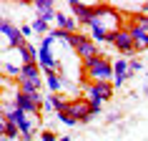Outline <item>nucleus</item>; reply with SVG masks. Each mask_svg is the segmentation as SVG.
<instances>
[{"mask_svg": "<svg viewBox=\"0 0 148 141\" xmlns=\"http://www.w3.org/2000/svg\"><path fill=\"white\" fill-rule=\"evenodd\" d=\"M93 8V20L88 23V30H90V40L95 43H106L110 33H118L123 28V13L108 3H98V5H90Z\"/></svg>", "mask_w": 148, "mask_h": 141, "instance_id": "nucleus-1", "label": "nucleus"}, {"mask_svg": "<svg viewBox=\"0 0 148 141\" xmlns=\"http://www.w3.org/2000/svg\"><path fill=\"white\" fill-rule=\"evenodd\" d=\"M83 70H86L90 83H95V81H113V61L106 58L103 53L83 61Z\"/></svg>", "mask_w": 148, "mask_h": 141, "instance_id": "nucleus-2", "label": "nucleus"}, {"mask_svg": "<svg viewBox=\"0 0 148 141\" xmlns=\"http://www.w3.org/2000/svg\"><path fill=\"white\" fill-rule=\"evenodd\" d=\"M55 40L50 38V35H45V38L38 43V66L40 68L48 70H55V73H60V58H58V53L53 50Z\"/></svg>", "mask_w": 148, "mask_h": 141, "instance_id": "nucleus-3", "label": "nucleus"}, {"mask_svg": "<svg viewBox=\"0 0 148 141\" xmlns=\"http://www.w3.org/2000/svg\"><path fill=\"white\" fill-rule=\"evenodd\" d=\"M70 48L75 50L78 58L88 61V58H93V55H101V48L95 40H90V35H83V33H75L73 38H70Z\"/></svg>", "mask_w": 148, "mask_h": 141, "instance_id": "nucleus-4", "label": "nucleus"}, {"mask_svg": "<svg viewBox=\"0 0 148 141\" xmlns=\"http://www.w3.org/2000/svg\"><path fill=\"white\" fill-rule=\"evenodd\" d=\"M113 93H116V88H113V83L110 81H95V83H88L86 86V98L93 103H106L113 98Z\"/></svg>", "mask_w": 148, "mask_h": 141, "instance_id": "nucleus-5", "label": "nucleus"}, {"mask_svg": "<svg viewBox=\"0 0 148 141\" xmlns=\"http://www.w3.org/2000/svg\"><path fill=\"white\" fill-rule=\"evenodd\" d=\"M106 43H110V46L116 48V50H118L121 55H136V53H138V50H136V46H133L131 33L125 30V28H121L118 33H110Z\"/></svg>", "mask_w": 148, "mask_h": 141, "instance_id": "nucleus-6", "label": "nucleus"}, {"mask_svg": "<svg viewBox=\"0 0 148 141\" xmlns=\"http://www.w3.org/2000/svg\"><path fill=\"white\" fill-rule=\"evenodd\" d=\"M43 101H45V96L40 93H20V91H15V106L20 111H25V113H40L43 111Z\"/></svg>", "mask_w": 148, "mask_h": 141, "instance_id": "nucleus-7", "label": "nucleus"}, {"mask_svg": "<svg viewBox=\"0 0 148 141\" xmlns=\"http://www.w3.org/2000/svg\"><path fill=\"white\" fill-rule=\"evenodd\" d=\"M63 113H68L70 118H75L78 124H88V121L93 118L90 113H88V98H68Z\"/></svg>", "mask_w": 148, "mask_h": 141, "instance_id": "nucleus-8", "label": "nucleus"}, {"mask_svg": "<svg viewBox=\"0 0 148 141\" xmlns=\"http://www.w3.org/2000/svg\"><path fill=\"white\" fill-rule=\"evenodd\" d=\"M68 10L70 15L78 20V25H88L93 20V8L88 3H80V0H68Z\"/></svg>", "mask_w": 148, "mask_h": 141, "instance_id": "nucleus-9", "label": "nucleus"}, {"mask_svg": "<svg viewBox=\"0 0 148 141\" xmlns=\"http://www.w3.org/2000/svg\"><path fill=\"white\" fill-rule=\"evenodd\" d=\"M55 28H58V30H63V33H70V35H73V33H78V20H75V18L70 15V13H63V10H55Z\"/></svg>", "mask_w": 148, "mask_h": 141, "instance_id": "nucleus-10", "label": "nucleus"}, {"mask_svg": "<svg viewBox=\"0 0 148 141\" xmlns=\"http://www.w3.org/2000/svg\"><path fill=\"white\" fill-rule=\"evenodd\" d=\"M131 78V70H128V61L125 58H116L113 61V88H121L125 81Z\"/></svg>", "mask_w": 148, "mask_h": 141, "instance_id": "nucleus-11", "label": "nucleus"}, {"mask_svg": "<svg viewBox=\"0 0 148 141\" xmlns=\"http://www.w3.org/2000/svg\"><path fill=\"white\" fill-rule=\"evenodd\" d=\"M65 101H68V98H63V93H48L45 101H43V111L63 113V111H65Z\"/></svg>", "mask_w": 148, "mask_h": 141, "instance_id": "nucleus-12", "label": "nucleus"}, {"mask_svg": "<svg viewBox=\"0 0 148 141\" xmlns=\"http://www.w3.org/2000/svg\"><path fill=\"white\" fill-rule=\"evenodd\" d=\"M33 8H35V15H38V18H45L48 23L55 18V5H53V0H35V3H33Z\"/></svg>", "mask_w": 148, "mask_h": 141, "instance_id": "nucleus-13", "label": "nucleus"}, {"mask_svg": "<svg viewBox=\"0 0 148 141\" xmlns=\"http://www.w3.org/2000/svg\"><path fill=\"white\" fill-rule=\"evenodd\" d=\"M45 86L50 88V93H63V88H65V76H63V73H55V70H48L45 73Z\"/></svg>", "mask_w": 148, "mask_h": 141, "instance_id": "nucleus-14", "label": "nucleus"}, {"mask_svg": "<svg viewBox=\"0 0 148 141\" xmlns=\"http://www.w3.org/2000/svg\"><path fill=\"white\" fill-rule=\"evenodd\" d=\"M40 78V66L38 63H28L20 68V78L18 81H38Z\"/></svg>", "mask_w": 148, "mask_h": 141, "instance_id": "nucleus-15", "label": "nucleus"}, {"mask_svg": "<svg viewBox=\"0 0 148 141\" xmlns=\"http://www.w3.org/2000/svg\"><path fill=\"white\" fill-rule=\"evenodd\" d=\"M125 30L131 33V38H133V46H136V50H148V35L146 33H140V30H136V28H125Z\"/></svg>", "mask_w": 148, "mask_h": 141, "instance_id": "nucleus-16", "label": "nucleus"}, {"mask_svg": "<svg viewBox=\"0 0 148 141\" xmlns=\"http://www.w3.org/2000/svg\"><path fill=\"white\" fill-rule=\"evenodd\" d=\"M20 53H23V61H25V66L28 63H38V46L35 43H25V46H20Z\"/></svg>", "mask_w": 148, "mask_h": 141, "instance_id": "nucleus-17", "label": "nucleus"}, {"mask_svg": "<svg viewBox=\"0 0 148 141\" xmlns=\"http://www.w3.org/2000/svg\"><path fill=\"white\" fill-rule=\"evenodd\" d=\"M40 86H43V78H38V81H18V91L20 93H38L40 91Z\"/></svg>", "mask_w": 148, "mask_h": 141, "instance_id": "nucleus-18", "label": "nucleus"}, {"mask_svg": "<svg viewBox=\"0 0 148 141\" xmlns=\"http://www.w3.org/2000/svg\"><path fill=\"white\" fill-rule=\"evenodd\" d=\"M30 25H33V33H38V35H43V38L50 33V23H48L45 18H38V15H35V20H33Z\"/></svg>", "mask_w": 148, "mask_h": 141, "instance_id": "nucleus-19", "label": "nucleus"}, {"mask_svg": "<svg viewBox=\"0 0 148 141\" xmlns=\"http://www.w3.org/2000/svg\"><path fill=\"white\" fill-rule=\"evenodd\" d=\"M8 141H13V139H20V131H18V126L15 124H8V129H5V133H3Z\"/></svg>", "mask_w": 148, "mask_h": 141, "instance_id": "nucleus-20", "label": "nucleus"}, {"mask_svg": "<svg viewBox=\"0 0 148 141\" xmlns=\"http://www.w3.org/2000/svg\"><path fill=\"white\" fill-rule=\"evenodd\" d=\"M128 70H131V76H136L138 70H143V61H138V58L128 61Z\"/></svg>", "mask_w": 148, "mask_h": 141, "instance_id": "nucleus-21", "label": "nucleus"}, {"mask_svg": "<svg viewBox=\"0 0 148 141\" xmlns=\"http://www.w3.org/2000/svg\"><path fill=\"white\" fill-rule=\"evenodd\" d=\"M55 116H58V121L65 124V126H75V124H78V121H75V118H70L68 113H55Z\"/></svg>", "mask_w": 148, "mask_h": 141, "instance_id": "nucleus-22", "label": "nucleus"}, {"mask_svg": "<svg viewBox=\"0 0 148 141\" xmlns=\"http://www.w3.org/2000/svg\"><path fill=\"white\" fill-rule=\"evenodd\" d=\"M18 28H20V35H23L25 40L33 35V25H30V23H23V25H18Z\"/></svg>", "mask_w": 148, "mask_h": 141, "instance_id": "nucleus-23", "label": "nucleus"}, {"mask_svg": "<svg viewBox=\"0 0 148 141\" xmlns=\"http://www.w3.org/2000/svg\"><path fill=\"white\" fill-rule=\"evenodd\" d=\"M101 111H103V106H101V103H93V101H88V113H90V116L101 113Z\"/></svg>", "mask_w": 148, "mask_h": 141, "instance_id": "nucleus-24", "label": "nucleus"}, {"mask_svg": "<svg viewBox=\"0 0 148 141\" xmlns=\"http://www.w3.org/2000/svg\"><path fill=\"white\" fill-rule=\"evenodd\" d=\"M8 116H5V113H3V111H0V133H5V129H8Z\"/></svg>", "mask_w": 148, "mask_h": 141, "instance_id": "nucleus-25", "label": "nucleus"}, {"mask_svg": "<svg viewBox=\"0 0 148 141\" xmlns=\"http://www.w3.org/2000/svg\"><path fill=\"white\" fill-rule=\"evenodd\" d=\"M40 141H58V139H55L53 131H43V133H40Z\"/></svg>", "mask_w": 148, "mask_h": 141, "instance_id": "nucleus-26", "label": "nucleus"}, {"mask_svg": "<svg viewBox=\"0 0 148 141\" xmlns=\"http://www.w3.org/2000/svg\"><path fill=\"white\" fill-rule=\"evenodd\" d=\"M118 118H121V113L116 111V113H108V116H106V121H108V124H113V121H118Z\"/></svg>", "mask_w": 148, "mask_h": 141, "instance_id": "nucleus-27", "label": "nucleus"}, {"mask_svg": "<svg viewBox=\"0 0 148 141\" xmlns=\"http://www.w3.org/2000/svg\"><path fill=\"white\" fill-rule=\"evenodd\" d=\"M138 13H143V15H148V3H143V5H140V10Z\"/></svg>", "mask_w": 148, "mask_h": 141, "instance_id": "nucleus-28", "label": "nucleus"}, {"mask_svg": "<svg viewBox=\"0 0 148 141\" xmlns=\"http://www.w3.org/2000/svg\"><path fill=\"white\" fill-rule=\"evenodd\" d=\"M58 141H73V139H70V136H60Z\"/></svg>", "mask_w": 148, "mask_h": 141, "instance_id": "nucleus-29", "label": "nucleus"}, {"mask_svg": "<svg viewBox=\"0 0 148 141\" xmlns=\"http://www.w3.org/2000/svg\"><path fill=\"white\" fill-rule=\"evenodd\" d=\"M143 93H146V96H148V83H146V86H143Z\"/></svg>", "mask_w": 148, "mask_h": 141, "instance_id": "nucleus-30", "label": "nucleus"}, {"mask_svg": "<svg viewBox=\"0 0 148 141\" xmlns=\"http://www.w3.org/2000/svg\"><path fill=\"white\" fill-rule=\"evenodd\" d=\"M0 141H5V136H3V133H0Z\"/></svg>", "mask_w": 148, "mask_h": 141, "instance_id": "nucleus-31", "label": "nucleus"}]
</instances>
